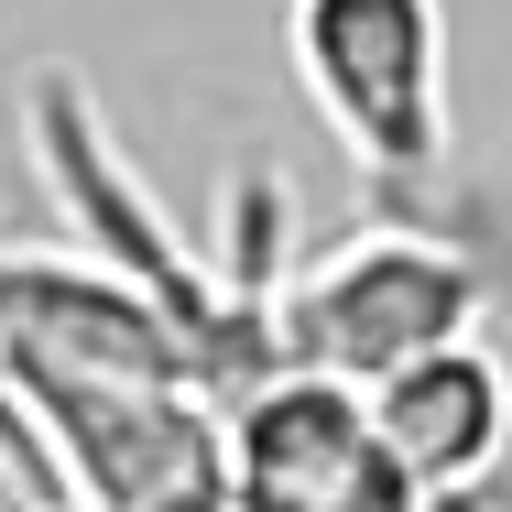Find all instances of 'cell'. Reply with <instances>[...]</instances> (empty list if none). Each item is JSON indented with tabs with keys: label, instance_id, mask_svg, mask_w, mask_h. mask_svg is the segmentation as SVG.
Here are the masks:
<instances>
[{
	"label": "cell",
	"instance_id": "obj_5",
	"mask_svg": "<svg viewBox=\"0 0 512 512\" xmlns=\"http://www.w3.org/2000/svg\"><path fill=\"white\" fill-rule=\"evenodd\" d=\"M0 480H11V502H22V512H77V502H66L55 447H44V414H33V382H22L11 338H0Z\"/></svg>",
	"mask_w": 512,
	"mask_h": 512
},
{
	"label": "cell",
	"instance_id": "obj_6",
	"mask_svg": "<svg viewBox=\"0 0 512 512\" xmlns=\"http://www.w3.org/2000/svg\"><path fill=\"white\" fill-rule=\"evenodd\" d=\"M458 512H491V502H458Z\"/></svg>",
	"mask_w": 512,
	"mask_h": 512
},
{
	"label": "cell",
	"instance_id": "obj_4",
	"mask_svg": "<svg viewBox=\"0 0 512 512\" xmlns=\"http://www.w3.org/2000/svg\"><path fill=\"white\" fill-rule=\"evenodd\" d=\"M371 414H382L404 480L436 512H458V502H480V480L512 458V360L491 338H447V349L404 360L393 382H371Z\"/></svg>",
	"mask_w": 512,
	"mask_h": 512
},
{
	"label": "cell",
	"instance_id": "obj_2",
	"mask_svg": "<svg viewBox=\"0 0 512 512\" xmlns=\"http://www.w3.org/2000/svg\"><path fill=\"white\" fill-rule=\"evenodd\" d=\"M480 251L436 218H371L349 240H327L284 284V371H327V382H393L404 360L480 338Z\"/></svg>",
	"mask_w": 512,
	"mask_h": 512
},
{
	"label": "cell",
	"instance_id": "obj_3",
	"mask_svg": "<svg viewBox=\"0 0 512 512\" xmlns=\"http://www.w3.org/2000/svg\"><path fill=\"white\" fill-rule=\"evenodd\" d=\"M229 512H436L360 382L273 371L229 404Z\"/></svg>",
	"mask_w": 512,
	"mask_h": 512
},
{
	"label": "cell",
	"instance_id": "obj_1",
	"mask_svg": "<svg viewBox=\"0 0 512 512\" xmlns=\"http://www.w3.org/2000/svg\"><path fill=\"white\" fill-rule=\"evenodd\" d=\"M284 66L371 186V218H436L458 197L447 0H284Z\"/></svg>",
	"mask_w": 512,
	"mask_h": 512
}]
</instances>
